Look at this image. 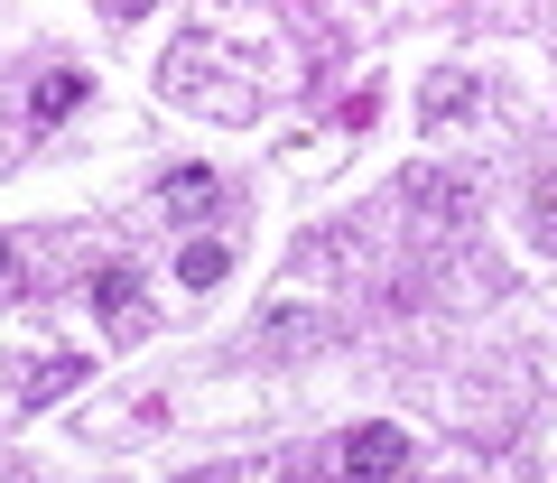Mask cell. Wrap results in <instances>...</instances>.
Returning a JSON list of instances; mask_svg holds the SVG:
<instances>
[{
	"mask_svg": "<svg viewBox=\"0 0 557 483\" xmlns=\"http://www.w3.org/2000/svg\"><path fill=\"white\" fill-rule=\"evenodd\" d=\"M335 465H344L354 483H391V474H409V437H399V428H381V419H362V428H344Z\"/></svg>",
	"mask_w": 557,
	"mask_h": 483,
	"instance_id": "cell-1",
	"label": "cell"
},
{
	"mask_svg": "<svg viewBox=\"0 0 557 483\" xmlns=\"http://www.w3.org/2000/svg\"><path fill=\"white\" fill-rule=\"evenodd\" d=\"M131 288H139V280H131L121 261H112V270H94V307H102V317L121 325V335H139V325H149V307H139Z\"/></svg>",
	"mask_w": 557,
	"mask_h": 483,
	"instance_id": "cell-2",
	"label": "cell"
},
{
	"mask_svg": "<svg viewBox=\"0 0 557 483\" xmlns=\"http://www.w3.org/2000/svg\"><path fill=\"white\" fill-rule=\"evenodd\" d=\"M75 102H84V75H75V65H57V75L38 84V102H28V112H38V121H65Z\"/></svg>",
	"mask_w": 557,
	"mask_h": 483,
	"instance_id": "cell-3",
	"label": "cell"
},
{
	"mask_svg": "<svg viewBox=\"0 0 557 483\" xmlns=\"http://www.w3.org/2000/svg\"><path fill=\"white\" fill-rule=\"evenodd\" d=\"M75 382H84V362H75V354H57L47 372H28V409H38V400H65Z\"/></svg>",
	"mask_w": 557,
	"mask_h": 483,
	"instance_id": "cell-4",
	"label": "cell"
},
{
	"mask_svg": "<svg viewBox=\"0 0 557 483\" xmlns=\"http://www.w3.org/2000/svg\"><path fill=\"white\" fill-rule=\"evenodd\" d=\"M223 270H233V251H223V242H196V251H177V280H186V288L223 280Z\"/></svg>",
	"mask_w": 557,
	"mask_h": 483,
	"instance_id": "cell-5",
	"label": "cell"
},
{
	"mask_svg": "<svg viewBox=\"0 0 557 483\" xmlns=\"http://www.w3.org/2000/svg\"><path fill=\"white\" fill-rule=\"evenodd\" d=\"M186 205H214V177H205V168H186V177L159 186V214H186Z\"/></svg>",
	"mask_w": 557,
	"mask_h": 483,
	"instance_id": "cell-6",
	"label": "cell"
},
{
	"mask_svg": "<svg viewBox=\"0 0 557 483\" xmlns=\"http://www.w3.org/2000/svg\"><path fill=\"white\" fill-rule=\"evenodd\" d=\"M539 233H548V242H557V177H548V186H539Z\"/></svg>",
	"mask_w": 557,
	"mask_h": 483,
	"instance_id": "cell-7",
	"label": "cell"
},
{
	"mask_svg": "<svg viewBox=\"0 0 557 483\" xmlns=\"http://www.w3.org/2000/svg\"><path fill=\"white\" fill-rule=\"evenodd\" d=\"M10 280H20V261H10V242H0V288H10Z\"/></svg>",
	"mask_w": 557,
	"mask_h": 483,
	"instance_id": "cell-8",
	"label": "cell"
},
{
	"mask_svg": "<svg viewBox=\"0 0 557 483\" xmlns=\"http://www.w3.org/2000/svg\"><path fill=\"white\" fill-rule=\"evenodd\" d=\"M205 483H223V474H205Z\"/></svg>",
	"mask_w": 557,
	"mask_h": 483,
	"instance_id": "cell-9",
	"label": "cell"
}]
</instances>
